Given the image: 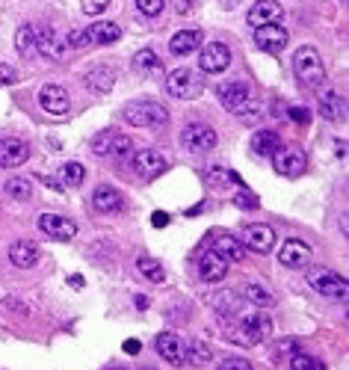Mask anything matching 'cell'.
I'll return each mask as SVG.
<instances>
[{"instance_id":"cell-45","label":"cell","mask_w":349,"mask_h":370,"mask_svg":"<svg viewBox=\"0 0 349 370\" xmlns=\"http://www.w3.org/2000/svg\"><path fill=\"white\" fill-rule=\"evenodd\" d=\"M222 367H225V370H248V367H252V362H246V359H225V362H222Z\"/></svg>"},{"instance_id":"cell-26","label":"cell","mask_w":349,"mask_h":370,"mask_svg":"<svg viewBox=\"0 0 349 370\" xmlns=\"http://www.w3.org/2000/svg\"><path fill=\"white\" fill-rule=\"evenodd\" d=\"M214 249L225 258V261L231 264V261H243V255H246V246L237 240V237H231V234H219V237L214 240Z\"/></svg>"},{"instance_id":"cell-10","label":"cell","mask_w":349,"mask_h":370,"mask_svg":"<svg viewBox=\"0 0 349 370\" xmlns=\"http://www.w3.org/2000/svg\"><path fill=\"white\" fill-rule=\"evenodd\" d=\"M133 172L142 181H154L166 172V157L154 151V148H140V151L133 154Z\"/></svg>"},{"instance_id":"cell-9","label":"cell","mask_w":349,"mask_h":370,"mask_svg":"<svg viewBox=\"0 0 349 370\" xmlns=\"http://www.w3.org/2000/svg\"><path fill=\"white\" fill-rule=\"evenodd\" d=\"M272 166H276V172L284 178H299L308 169V157L302 154V148H284L281 145L279 151L272 154Z\"/></svg>"},{"instance_id":"cell-19","label":"cell","mask_w":349,"mask_h":370,"mask_svg":"<svg viewBox=\"0 0 349 370\" xmlns=\"http://www.w3.org/2000/svg\"><path fill=\"white\" fill-rule=\"evenodd\" d=\"M27 157H30V148H27V142H24V140H15V137H3V140H0V166L15 169Z\"/></svg>"},{"instance_id":"cell-8","label":"cell","mask_w":349,"mask_h":370,"mask_svg":"<svg viewBox=\"0 0 349 370\" xmlns=\"http://www.w3.org/2000/svg\"><path fill=\"white\" fill-rule=\"evenodd\" d=\"M36 51L47 59H54V63H62V59H68L71 47L66 42V36H59L54 27H42L36 30Z\"/></svg>"},{"instance_id":"cell-47","label":"cell","mask_w":349,"mask_h":370,"mask_svg":"<svg viewBox=\"0 0 349 370\" xmlns=\"http://www.w3.org/2000/svg\"><path fill=\"white\" fill-rule=\"evenodd\" d=\"M140 350H142V343L136 341V338H128V341H124V353H128V355H136Z\"/></svg>"},{"instance_id":"cell-12","label":"cell","mask_w":349,"mask_h":370,"mask_svg":"<svg viewBox=\"0 0 349 370\" xmlns=\"http://www.w3.org/2000/svg\"><path fill=\"white\" fill-rule=\"evenodd\" d=\"M198 66H202V71H207V74H222V71L231 66V51H228V45H222V42L205 45L202 54H198Z\"/></svg>"},{"instance_id":"cell-15","label":"cell","mask_w":349,"mask_h":370,"mask_svg":"<svg viewBox=\"0 0 349 370\" xmlns=\"http://www.w3.org/2000/svg\"><path fill=\"white\" fill-rule=\"evenodd\" d=\"M288 30L281 27V24H264V27H255V45L260 51L267 54H279L284 51V45H288Z\"/></svg>"},{"instance_id":"cell-27","label":"cell","mask_w":349,"mask_h":370,"mask_svg":"<svg viewBox=\"0 0 349 370\" xmlns=\"http://www.w3.org/2000/svg\"><path fill=\"white\" fill-rule=\"evenodd\" d=\"M113 83H116V71L110 66H95L89 74H86V86L95 92H110Z\"/></svg>"},{"instance_id":"cell-39","label":"cell","mask_w":349,"mask_h":370,"mask_svg":"<svg viewBox=\"0 0 349 370\" xmlns=\"http://www.w3.org/2000/svg\"><path fill=\"white\" fill-rule=\"evenodd\" d=\"M163 6H166V0H136V9H140L142 15H148V18L160 15V12H163Z\"/></svg>"},{"instance_id":"cell-50","label":"cell","mask_w":349,"mask_h":370,"mask_svg":"<svg viewBox=\"0 0 349 370\" xmlns=\"http://www.w3.org/2000/svg\"><path fill=\"white\" fill-rule=\"evenodd\" d=\"M68 281H71V285H74V288H83V279H80V276H71Z\"/></svg>"},{"instance_id":"cell-46","label":"cell","mask_w":349,"mask_h":370,"mask_svg":"<svg viewBox=\"0 0 349 370\" xmlns=\"http://www.w3.org/2000/svg\"><path fill=\"white\" fill-rule=\"evenodd\" d=\"M151 225H154V228H166V225H169V214L157 211V214L151 216Z\"/></svg>"},{"instance_id":"cell-29","label":"cell","mask_w":349,"mask_h":370,"mask_svg":"<svg viewBox=\"0 0 349 370\" xmlns=\"http://www.w3.org/2000/svg\"><path fill=\"white\" fill-rule=\"evenodd\" d=\"M341 110H343V101H341L338 92H334V89H322L320 92V113H322V119H329V121L341 119Z\"/></svg>"},{"instance_id":"cell-40","label":"cell","mask_w":349,"mask_h":370,"mask_svg":"<svg viewBox=\"0 0 349 370\" xmlns=\"http://www.w3.org/2000/svg\"><path fill=\"white\" fill-rule=\"evenodd\" d=\"M80 6L86 15H101V12L110 6V0H80Z\"/></svg>"},{"instance_id":"cell-38","label":"cell","mask_w":349,"mask_h":370,"mask_svg":"<svg viewBox=\"0 0 349 370\" xmlns=\"http://www.w3.org/2000/svg\"><path fill=\"white\" fill-rule=\"evenodd\" d=\"M290 367H293V370H322V362L311 359V355H305V353H293Z\"/></svg>"},{"instance_id":"cell-35","label":"cell","mask_w":349,"mask_h":370,"mask_svg":"<svg viewBox=\"0 0 349 370\" xmlns=\"http://www.w3.org/2000/svg\"><path fill=\"white\" fill-rule=\"evenodd\" d=\"M59 178H62V187H80L86 178V169L80 163H66L59 169Z\"/></svg>"},{"instance_id":"cell-32","label":"cell","mask_w":349,"mask_h":370,"mask_svg":"<svg viewBox=\"0 0 349 370\" xmlns=\"http://www.w3.org/2000/svg\"><path fill=\"white\" fill-rule=\"evenodd\" d=\"M6 195L15 199V202H27L33 195V184L27 178H9L6 181Z\"/></svg>"},{"instance_id":"cell-3","label":"cell","mask_w":349,"mask_h":370,"mask_svg":"<svg viewBox=\"0 0 349 370\" xmlns=\"http://www.w3.org/2000/svg\"><path fill=\"white\" fill-rule=\"evenodd\" d=\"M293 71H296L299 83L311 86V89H317V86L326 83V66H322L320 54L314 51V47H308V45L299 47V51L293 54Z\"/></svg>"},{"instance_id":"cell-21","label":"cell","mask_w":349,"mask_h":370,"mask_svg":"<svg viewBox=\"0 0 349 370\" xmlns=\"http://www.w3.org/2000/svg\"><path fill=\"white\" fill-rule=\"evenodd\" d=\"M198 276L205 281H222L228 276V261L216 249H210L202 255V261H198Z\"/></svg>"},{"instance_id":"cell-44","label":"cell","mask_w":349,"mask_h":370,"mask_svg":"<svg viewBox=\"0 0 349 370\" xmlns=\"http://www.w3.org/2000/svg\"><path fill=\"white\" fill-rule=\"evenodd\" d=\"M234 202L240 205V207H246V211H252V207H258V199H255L252 193H240V195H237Z\"/></svg>"},{"instance_id":"cell-49","label":"cell","mask_w":349,"mask_h":370,"mask_svg":"<svg viewBox=\"0 0 349 370\" xmlns=\"http://www.w3.org/2000/svg\"><path fill=\"white\" fill-rule=\"evenodd\" d=\"M136 308H148V296H136Z\"/></svg>"},{"instance_id":"cell-48","label":"cell","mask_w":349,"mask_h":370,"mask_svg":"<svg viewBox=\"0 0 349 370\" xmlns=\"http://www.w3.org/2000/svg\"><path fill=\"white\" fill-rule=\"evenodd\" d=\"M279 347H281V353H296V343L293 341H281Z\"/></svg>"},{"instance_id":"cell-17","label":"cell","mask_w":349,"mask_h":370,"mask_svg":"<svg viewBox=\"0 0 349 370\" xmlns=\"http://www.w3.org/2000/svg\"><path fill=\"white\" fill-rule=\"evenodd\" d=\"M39 231L47 234L51 240H71L77 234V225L68 219V216H59V214H42L39 216Z\"/></svg>"},{"instance_id":"cell-28","label":"cell","mask_w":349,"mask_h":370,"mask_svg":"<svg viewBox=\"0 0 349 370\" xmlns=\"http://www.w3.org/2000/svg\"><path fill=\"white\" fill-rule=\"evenodd\" d=\"M279 148H281V140H279V133H272V131H258L252 137V151L258 157H272Z\"/></svg>"},{"instance_id":"cell-4","label":"cell","mask_w":349,"mask_h":370,"mask_svg":"<svg viewBox=\"0 0 349 370\" xmlns=\"http://www.w3.org/2000/svg\"><path fill=\"white\" fill-rule=\"evenodd\" d=\"M202 89H205V83H202V77H198L193 68H174V71H169V77H166V92L172 98H178V101L198 98Z\"/></svg>"},{"instance_id":"cell-14","label":"cell","mask_w":349,"mask_h":370,"mask_svg":"<svg viewBox=\"0 0 349 370\" xmlns=\"http://www.w3.org/2000/svg\"><path fill=\"white\" fill-rule=\"evenodd\" d=\"M154 347H157L160 359L169 362V364H184L186 362V343H184L181 335H174V332H160Z\"/></svg>"},{"instance_id":"cell-43","label":"cell","mask_w":349,"mask_h":370,"mask_svg":"<svg viewBox=\"0 0 349 370\" xmlns=\"http://www.w3.org/2000/svg\"><path fill=\"white\" fill-rule=\"evenodd\" d=\"M290 119L296 121V125H308V121H311V113H308L305 107H290Z\"/></svg>"},{"instance_id":"cell-23","label":"cell","mask_w":349,"mask_h":370,"mask_svg":"<svg viewBox=\"0 0 349 370\" xmlns=\"http://www.w3.org/2000/svg\"><path fill=\"white\" fill-rule=\"evenodd\" d=\"M86 39L89 45H113L121 39V27L113 21H95L92 27H86Z\"/></svg>"},{"instance_id":"cell-37","label":"cell","mask_w":349,"mask_h":370,"mask_svg":"<svg viewBox=\"0 0 349 370\" xmlns=\"http://www.w3.org/2000/svg\"><path fill=\"white\" fill-rule=\"evenodd\" d=\"M133 66L140 71H154V68H160V59H157L154 51H148V47H145V51H140L133 57Z\"/></svg>"},{"instance_id":"cell-36","label":"cell","mask_w":349,"mask_h":370,"mask_svg":"<svg viewBox=\"0 0 349 370\" xmlns=\"http://www.w3.org/2000/svg\"><path fill=\"white\" fill-rule=\"evenodd\" d=\"M214 308H216L222 317H228V314H237V308H240V299H237L234 293L225 290V293H219L216 299H214Z\"/></svg>"},{"instance_id":"cell-5","label":"cell","mask_w":349,"mask_h":370,"mask_svg":"<svg viewBox=\"0 0 349 370\" xmlns=\"http://www.w3.org/2000/svg\"><path fill=\"white\" fill-rule=\"evenodd\" d=\"M308 285L314 288L317 293H322L326 299H346V279L338 276V273H332V269L326 267H314V269H308Z\"/></svg>"},{"instance_id":"cell-25","label":"cell","mask_w":349,"mask_h":370,"mask_svg":"<svg viewBox=\"0 0 349 370\" xmlns=\"http://www.w3.org/2000/svg\"><path fill=\"white\" fill-rule=\"evenodd\" d=\"M198 45H202V30H178L169 42V51L174 57H186V54H193Z\"/></svg>"},{"instance_id":"cell-34","label":"cell","mask_w":349,"mask_h":370,"mask_svg":"<svg viewBox=\"0 0 349 370\" xmlns=\"http://www.w3.org/2000/svg\"><path fill=\"white\" fill-rule=\"evenodd\" d=\"M246 299L252 305H258V308H272V305H276V296H272L264 285H248L246 288Z\"/></svg>"},{"instance_id":"cell-2","label":"cell","mask_w":349,"mask_h":370,"mask_svg":"<svg viewBox=\"0 0 349 370\" xmlns=\"http://www.w3.org/2000/svg\"><path fill=\"white\" fill-rule=\"evenodd\" d=\"M124 121L133 128H163L169 125V113H166V107L163 104H157V101H131L128 107H124Z\"/></svg>"},{"instance_id":"cell-24","label":"cell","mask_w":349,"mask_h":370,"mask_svg":"<svg viewBox=\"0 0 349 370\" xmlns=\"http://www.w3.org/2000/svg\"><path fill=\"white\" fill-rule=\"evenodd\" d=\"M92 207L98 214H113L121 207V193L116 187H110V184H101V187H95V193H92Z\"/></svg>"},{"instance_id":"cell-6","label":"cell","mask_w":349,"mask_h":370,"mask_svg":"<svg viewBox=\"0 0 349 370\" xmlns=\"http://www.w3.org/2000/svg\"><path fill=\"white\" fill-rule=\"evenodd\" d=\"M181 145L193 154H207L216 148V131L210 125H202V121H193L181 131Z\"/></svg>"},{"instance_id":"cell-18","label":"cell","mask_w":349,"mask_h":370,"mask_svg":"<svg viewBox=\"0 0 349 370\" xmlns=\"http://www.w3.org/2000/svg\"><path fill=\"white\" fill-rule=\"evenodd\" d=\"M279 261H281V267H290V269L308 267V261H311V246L302 243V240H284V246L279 249Z\"/></svg>"},{"instance_id":"cell-42","label":"cell","mask_w":349,"mask_h":370,"mask_svg":"<svg viewBox=\"0 0 349 370\" xmlns=\"http://www.w3.org/2000/svg\"><path fill=\"white\" fill-rule=\"evenodd\" d=\"M15 80H18L15 68L6 66V63H0V86H9V83H15Z\"/></svg>"},{"instance_id":"cell-22","label":"cell","mask_w":349,"mask_h":370,"mask_svg":"<svg viewBox=\"0 0 349 370\" xmlns=\"http://www.w3.org/2000/svg\"><path fill=\"white\" fill-rule=\"evenodd\" d=\"M9 261L21 267V269H30L36 267V261H39V246H36L33 240H18L9 246Z\"/></svg>"},{"instance_id":"cell-20","label":"cell","mask_w":349,"mask_h":370,"mask_svg":"<svg viewBox=\"0 0 349 370\" xmlns=\"http://www.w3.org/2000/svg\"><path fill=\"white\" fill-rule=\"evenodd\" d=\"M284 15L279 0H258V3L248 9V24L252 27H264V24H279V18Z\"/></svg>"},{"instance_id":"cell-11","label":"cell","mask_w":349,"mask_h":370,"mask_svg":"<svg viewBox=\"0 0 349 370\" xmlns=\"http://www.w3.org/2000/svg\"><path fill=\"white\" fill-rule=\"evenodd\" d=\"M92 151L98 157H110V154L124 157L131 151V140L119 131H101V133H95V140H92Z\"/></svg>"},{"instance_id":"cell-16","label":"cell","mask_w":349,"mask_h":370,"mask_svg":"<svg viewBox=\"0 0 349 370\" xmlns=\"http://www.w3.org/2000/svg\"><path fill=\"white\" fill-rule=\"evenodd\" d=\"M39 107L45 110V113H51V116H66L68 107H71V98H68V92L62 89V86L47 83V86L39 89Z\"/></svg>"},{"instance_id":"cell-13","label":"cell","mask_w":349,"mask_h":370,"mask_svg":"<svg viewBox=\"0 0 349 370\" xmlns=\"http://www.w3.org/2000/svg\"><path fill=\"white\" fill-rule=\"evenodd\" d=\"M243 246L258 255H267L272 246H276V231L264 225V222H252V225H246V231H243Z\"/></svg>"},{"instance_id":"cell-33","label":"cell","mask_w":349,"mask_h":370,"mask_svg":"<svg viewBox=\"0 0 349 370\" xmlns=\"http://www.w3.org/2000/svg\"><path fill=\"white\" fill-rule=\"evenodd\" d=\"M186 359H190V364H210L214 362V347H207L205 341H195L186 347Z\"/></svg>"},{"instance_id":"cell-30","label":"cell","mask_w":349,"mask_h":370,"mask_svg":"<svg viewBox=\"0 0 349 370\" xmlns=\"http://www.w3.org/2000/svg\"><path fill=\"white\" fill-rule=\"evenodd\" d=\"M15 47L21 57H33L36 54V27L33 24H24V27L15 33Z\"/></svg>"},{"instance_id":"cell-1","label":"cell","mask_w":349,"mask_h":370,"mask_svg":"<svg viewBox=\"0 0 349 370\" xmlns=\"http://www.w3.org/2000/svg\"><path fill=\"white\" fill-rule=\"evenodd\" d=\"M216 95H219V101H222V107H225L228 113L243 116V119H255L258 116V101H255V95H252V89H248L246 83H237V80L222 83L216 89Z\"/></svg>"},{"instance_id":"cell-7","label":"cell","mask_w":349,"mask_h":370,"mask_svg":"<svg viewBox=\"0 0 349 370\" xmlns=\"http://www.w3.org/2000/svg\"><path fill=\"white\" fill-rule=\"evenodd\" d=\"M272 335V320L264 311H255V314H246L240 320V329H237V338L243 343H264Z\"/></svg>"},{"instance_id":"cell-41","label":"cell","mask_w":349,"mask_h":370,"mask_svg":"<svg viewBox=\"0 0 349 370\" xmlns=\"http://www.w3.org/2000/svg\"><path fill=\"white\" fill-rule=\"evenodd\" d=\"M66 42H68V47H86V45H89V39H86V30H74V33H68V36H66Z\"/></svg>"},{"instance_id":"cell-31","label":"cell","mask_w":349,"mask_h":370,"mask_svg":"<svg viewBox=\"0 0 349 370\" xmlns=\"http://www.w3.org/2000/svg\"><path fill=\"white\" fill-rule=\"evenodd\" d=\"M136 269H140L148 281H154V285H160V281L166 279V269L157 258H140V261H136Z\"/></svg>"}]
</instances>
